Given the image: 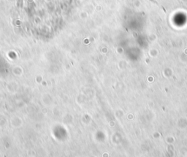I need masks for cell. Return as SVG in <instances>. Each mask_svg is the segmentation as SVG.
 Wrapping results in <instances>:
<instances>
[{"label": "cell", "instance_id": "6da1fadb", "mask_svg": "<svg viewBox=\"0 0 187 157\" xmlns=\"http://www.w3.org/2000/svg\"><path fill=\"white\" fill-rule=\"evenodd\" d=\"M151 2H154V3H155L156 5H157L158 6H160V5H159V3H158V2H155V1H154V0H151ZM160 7H161V6H160Z\"/></svg>", "mask_w": 187, "mask_h": 157}]
</instances>
